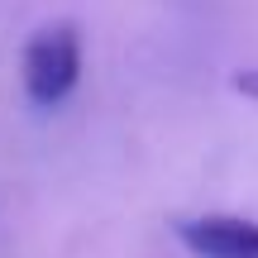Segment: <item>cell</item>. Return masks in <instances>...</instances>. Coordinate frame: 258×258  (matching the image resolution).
Masks as SVG:
<instances>
[{
	"label": "cell",
	"instance_id": "obj_1",
	"mask_svg": "<svg viewBox=\"0 0 258 258\" xmlns=\"http://www.w3.org/2000/svg\"><path fill=\"white\" fill-rule=\"evenodd\" d=\"M82 77V34L77 24L57 19L43 24L34 38L24 43V91L34 105H62L77 91Z\"/></svg>",
	"mask_w": 258,
	"mask_h": 258
},
{
	"label": "cell",
	"instance_id": "obj_2",
	"mask_svg": "<svg viewBox=\"0 0 258 258\" xmlns=\"http://www.w3.org/2000/svg\"><path fill=\"white\" fill-rule=\"evenodd\" d=\"M177 239L196 258H258V220L191 215V220H177Z\"/></svg>",
	"mask_w": 258,
	"mask_h": 258
},
{
	"label": "cell",
	"instance_id": "obj_3",
	"mask_svg": "<svg viewBox=\"0 0 258 258\" xmlns=\"http://www.w3.org/2000/svg\"><path fill=\"white\" fill-rule=\"evenodd\" d=\"M234 91L244 96V101L258 105V67H244V72H234Z\"/></svg>",
	"mask_w": 258,
	"mask_h": 258
}]
</instances>
